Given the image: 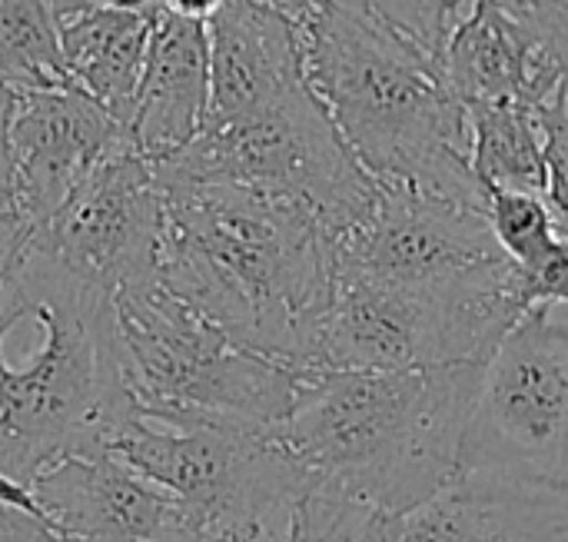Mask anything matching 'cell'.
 Masks as SVG:
<instances>
[{
  "label": "cell",
  "instance_id": "obj_1",
  "mask_svg": "<svg viewBox=\"0 0 568 542\" xmlns=\"http://www.w3.org/2000/svg\"><path fill=\"white\" fill-rule=\"evenodd\" d=\"M160 283L240 347L310 370L333 293L320 217L230 180H166Z\"/></svg>",
  "mask_w": 568,
  "mask_h": 542
},
{
  "label": "cell",
  "instance_id": "obj_2",
  "mask_svg": "<svg viewBox=\"0 0 568 542\" xmlns=\"http://www.w3.org/2000/svg\"><path fill=\"white\" fill-rule=\"evenodd\" d=\"M133 420L113 297L30 237L0 283V476L30 490L67 456L110 450Z\"/></svg>",
  "mask_w": 568,
  "mask_h": 542
},
{
  "label": "cell",
  "instance_id": "obj_3",
  "mask_svg": "<svg viewBox=\"0 0 568 542\" xmlns=\"http://www.w3.org/2000/svg\"><path fill=\"white\" fill-rule=\"evenodd\" d=\"M296 27L310 87L373 180L486 213V187L469 167V117L439 57L376 13L369 0H316Z\"/></svg>",
  "mask_w": 568,
  "mask_h": 542
},
{
  "label": "cell",
  "instance_id": "obj_4",
  "mask_svg": "<svg viewBox=\"0 0 568 542\" xmlns=\"http://www.w3.org/2000/svg\"><path fill=\"white\" fill-rule=\"evenodd\" d=\"M483 367L303 370L273 433L313 480L406 516L463 480Z\"/></svg>",
  "mask_w": 568,
  "mask_h": 542
},
{
  "label": "cell",
  "instance_id": "obj_5",
  "mask_svg": "<svg viewBox=\"0 0 568 542\" xmlns=\"http://www.w3.org/2000/svg\"><path fill=\"white\" fill-rule=\"evenodd\" d=\"M120 367L136 416L273 433L303 370L253 353L160 280L113 293Z\"/></svg>",
  "mask_w": 568,
  "mask_h": 542
},
{
  "label": "cell",
  "instance_id": "obj_6",
  "mask_svg": "<svg viewBox=\"0 0 568 542\" xmlns=\"http://www.w3.org/2000/svg\"><path fill=\"white\" fill-rule=\"evenodd\" d=\"M513 260L433 283L333 277L310 370H423L486 363L529 310Z\"/></svg>",
  "mask_w": 568,
  "mask_h": 542
},
{
  "label": "cell",
  "instance_id": "obj_7",
  "mask_svg": "<svg viewBox=\"0 0 568 542\" xmlns=\"http://www.w3.org/2000/svg\"><path fill=\"white\" fill-rule=\"evenodd\" d=\"M193 516L203 542H276L316 483L276 433L136 416L110 446Z\"/></svg>",
  "mask_w": 568,
  "mask_h": 542
},
{
  "label": "cell",
  "instance_id": "obj_8",
  "mask_svg": "<svg viewBox=\"0 0 568 542\" xmlns=\"http://www.w3.org/2000/svg\"><path fill=\"white\" fill-rule=\"evenodd\" d=\"M463 476L568 493V303L529 307L483 367Z\"/></svg>",
  "mask_w": 568,
  "mask_h": 542
},
{
  "label": "cell",
  "instance_id": "obj_9",
  "mask_svg": "<svg viewBox=\"0 0 568 542\" xmlns=\"http://www.w3.org/2000/svg\"><path fill=\"white\" fill-rule=\"evenodd\" d=\"M333 277L433 283L506 263L483 210L403 183H379L333 240Z\"/></svg>",
  "mask_w": 568,
  "mask_h": 542
},
{
  "label": "cell",
  "instance_id": "obj_10",
  "mask_svg": "<svg viewBox=\"0 0 568 542\" xmlns=\"http://www.w3.org/2000/svg\"><path fill=\"white\" fill-rule=\"evenodd\" d=\"M166 203L153 163L133 147L103 160L33 243L110 297L160 280Z\"/></svg>",
  "mask_w": 568,
  "mask_h": 542
},
{
  "label": "cell",
  "instance_id": "obj_11",
  "mask_svg": "<svg viewBox=\"0 0 568 542\" xmlns=\"http://www.w3.org/2000/svg\"><path fill=\"white\" fill-rule=\"evenodd\" d=\"M126 127L77 87L20 90L7 117L10 207L37 233L120 147Z\"/></svg>",
  "mask_w": 568,
  "mask_h": 542
},
{
  "label": "cell",
  "instance_id": "obj_12",
  "mask_svg": "<svg viewBox=\"0 0 568 542\" xmlns=\"http://www.w3.org/2000/svg\"><path fill=\"white\" fill-rule=\"evenodd\" d=\"M30 496L70 542H203L180 500L113 450L53 463L30 483Z\"/></svg>",
  "mask_w": 568,
  "mask_h": 542
},
{
  "label": "cell",
  "instance_id": "obj_13",
  "mask_svg": "<svg viewBox=\"0 0 568 542\" xmlns=\"http://www.w3.org/2000/svg\"><path fill=\"white\" fill-rule=\"evenodd\" d=\"M206 27L210 103L203 127H243L313 97L293 17L263 0H223Z\"/></svg>",
  "mask_w": 568,
  "mask_h": 542
},
{
  "label": "cell",
  "instance_id": "obj_14",
  "mask_svg": "<svg viewBox=\"0 0 568 542\" xmlns=\"http://www.w3.org/2000/svg\"><path fill=\"white\" fill-rule=\"evenodd\" d=\"M439 70L463 107L519 103L539 110L566 87L552 47L496 0H473L453 27Z\"/></svg>",
  "mask_w": 568,
  "mask_h": 542
},
{
  "label": "cell",
  "instance_id": "obj_15",
  "mask_svg": "<svg viewBox=\"0 0 568 542\" xmlns=\"http://www.w3.org/2000/svg\"><path fill=\"white\" fill-rule=\"evenodd\" d=\"M150 47L126 133L133 147L163 163L190 147L210 103V27L150 3Z\"/></svg>",
  "mask_w": 568,
  "mask_h": 542
},
{
  "label": "cell",
  "instance_id": "obj_16",
  "mask_svg": "<svg viewBox=\"0 0 568 542\" xmlns=\"http://www.w3.org/2000/svg\"><path fill=\"white\" fill-rule=\"evenodd\" d=\"M396 542H568V493L463 476L406 513Z\"/></svg>",
  "mask_w": 568,
  "mask_h": 542
},
{
  "label": "cell",
  "instance_id": "obj_17",
  "mask_svg": "<svg viewBox=\"0 0 568 542\" xmlns=\"http://www.w3.org/2000/svg\"><path fill=\"white\" fill-rule=\"evenodd\" d=\"M150 27V3L113 7L83 0L60 20V53L70 87L97 100L123 127L133 113Z\"/></svg>",
  "mask_w": 568,
  "mask_h": 542
},
{
  "label": "cell",
  "instance_id": "obj_18",
  "mask_svg": "<svg viewBox=\"0 0 568 542\" xmlns=\"http://www.w3.org/2000/svg\"><path fill=\"white\" fill-rule=\"evenodd\" d=\"M469 117V167L486 190L546 197L549 167L539 117L519 103H476Z\"/></svg>",
  "mask_w": 568,
  "mask_h": 542
},
{
  "label": "cell",
  "instance_id": "obj_19",
  "mask_svg": "<svg viewBox=\"0 0 568 542\" xmlns=\"http://www.w3.org/2000/svg\"><path fill=\"white\" fill-rule=\"evenodd\" d=\"M83 0H0V87H70L60 53V20Z\"/></svg>",
  "mask_w": 568,
  "mask_h": 542
},
{
  "label": "cell",
  "instance_id": "obj_20",
  "mask_svg": "<svg viewBox=\"0 0 568 542\" xmlns=\"http://www.w3.org/2000/svg\"><path fill=\"white\" fill-rule=\"evenodd\" d=\"M399 520L403 516L316 480L293 503L276 542H396Z\"/></svg>",
  "mask_w": 568,
  "mask_h": 542
},
{
  "label": "cell",
  "instance_id": "obj_21",
  "mask_svg": "<svg viewBox=\"0 0 568 542\" xmlns=\"http://www.w3.org/2000/svg\"><path fill=\"white\" fill-rule=\"evenodd\" d=\"M473 0H369L376 13H383L393 27L413 37L433 57L443 53L453 27L469 10Z\"/></svg>",
  "mask_w": 568,
  "mask_h": 542
},
{
  "label": "cell",
  "instance_id": "obj_22",
  "mask_svg": "<svg viewBox=\"0 0 568 542\" xmlns=\"http://www.w3.org/2000/svg\"><path fill=\"white\" fill-rule=\"evenodd\" d=\"M0 542H60L30 490L0 476Z\"/></svg>",
  "mask_w": 568,
  "mask_h": 542
},
{
  "label": "cell",
  "instance_id": "obj_23",
  "mask_svg": "<svg viewBox=\"0 0 568 542\" xmlns=\"http://www.w3.org/2000/svg\"><path fill=\"white\" fill-rule=\"evenodd\" d=\"M509 13H516L526 27H532L566 67L568 80V0H496Z\"/></svg>",
  "mask_w": 568,
  "mask_h": 542
},
{
  "label": "cell",
  "instance_id": "obj_24",
  "mask_svg": "<svg viewBox=\"0 0 568 542\" xmlns=\"http://www.w3.org/2000/svg\"><path fill=\"white\" fill-rule=\"evenodd\" d=\"M27 243H30V227L17 217L13 207H0V283L20 260Z\"/></svg>",
  "mask_w": 568,
  "mask_h": 542
},
{
  "label": "cell",
  "instance_id": "obj_25",
  "mask_svg": "<svg viewBox=\"0 0 568 542\" xmlns=\"http://www.w3.org/2000/svg\"><path fill=\"white\" fill-rule=\"evenodd\" d=\"M13 93L0 87V207H10V163H7V117Z\"/></svg>",
  "mask_w": 568,
  "mask_h": 542
},
{
  "label": "cell",
  "instance_id": "obj_26",
  "mask_svg": "<svg viewBox=\"0 0 568 542\" xmlns=\"http://www.w3.org/2000/svg\"><path fill=\"white\" fill-rule=\"evenodd\" d=\"M166 10L186 17V20H200V23H210L213 13L223 7V0H160Z\"/></svg>",
  "mask_w": 568,
  "mask_h": 542
},
{
  "label": "cell",
  "instance_id": "obj_27",
  "mask_svg": "<svg viewBox=\"0 0 568 542\" xmlns=\"http://www.w3.org/2000/svg\"><path fill=\"white\" fill-rule=\"evenodd\" d=\"M263 3H270V7H276L280 13H286V17H293V20H300L316 0H263Z\"/></svg>",
  "mask_w": 568,
  "mask_h": 542
},
{
  "label": "cell",
  "instance_id": "obj_28",
  "mask_svg": "<svg viewBox=\"0 0 568 542\" xmlns=\"http://www.w3.org/2000/svg\"><path fill=\"white\" fill-rule=\"evenodd\" d=\"M93 3H113V7H146L153 0H93Z\"/></svg>",
  "mask_w": 568,
  "mask_h": 542
},
{
  "label": "cell",
  "instance_id": "obj_29",
  "mask_svg": "<svg viewBox=\"0 0 568 542\" xmlns=\"http://www.w3.org/2000/svg\"><path fill=\"white\" fill-rule=\"evenodd\" d=\"M60 542H70V540H63V536H60Z\"/></svg>",
  "mask_w": 568,
  "mask_h": 542
}]
</instances>
